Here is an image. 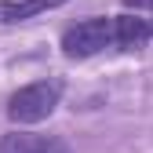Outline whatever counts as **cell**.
<instances>
[{"label":"cell","mask_w":153,"mask_h":153,"mask_svg":"<svg viewBox=\"0 0 153 153\" xmlns=\"http://www.w3.org/2000/svg\"><path fill=\"white\" fill-rule=\"evenodd\" d=\"M62 4H69V0H0V22L18 26V22H29V18L44 15V11H55Z\"/></svg>","instance_id":"obj_5"},{"label":"cell","mask_w":153,"mask_h":153,"mask_svg":"<svg viewBox=\"0 0 153 153\" xmlns=\"http://www.w3.org/2000/svg\"><path fill=\"white\" fill-rule=\"evenodd\" d=\"M0 153H73L59 135H36V131H11L0 139Z\"/></svg>","instance_id":"obj_3"},{"label":"cell","mask_w":153,"mask_h":153,"mask_svg":"<svg viewBox=\"0 0 153 153\" xmlns=\"http://www.w3.org/2000/svg\"><path fill=\"white\" fill-rule=\"evenodd\" d=\"M124 7H131V11H153V0H124Z\"/></svg>","instance_id":"obj_6"},{"label":"cell","mask_w":153,"mask_h":153,"mask_svg":"<svg viewBox=\"0 0 153 153\" xmlns=\"http://www.w3.org/2000/svg\"><path fill=\"white\" fill-rule=\"evenodd\" d=\"M59 102H62L59 80H36V84L18 88L7 99V117H11V124H40L59 109Z\"/></svg>","instance_id":"obj_1"},{"label":"cell","mask_w":153,"mask_h":153,"mask_svg":"<svg viewBox=\"0 0 153 153\" xmlns=\"http://www.w3.org/2000/svg\"><path fill=\"white\" fill-rule=\"evenodd\" d=\"M113 26H117L120 51H135V48L153 44V18H146V15H113Z\"/></svg>","instance_id":"obj_4"},{"label":"cell","mask_w":153,"mask_h":153,"mask_svg":"<svg viewBox=\"0 0 153 153\" xmlns=\"http://www.w3.org/2000/svg\"><path fill=\"white\" fill-rule=\"evenodd\" d=\"M109 48H117V26L113 18H80L62 33V55L66 59H91Z\"/></svg>","instance_id":"obj_2"}]
</instances>
